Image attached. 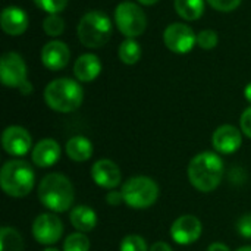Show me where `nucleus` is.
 I'll list each match as a JSON object with an SVG mask.
<instances>
[{
	"mask_svg": "<svg viewBox=\"0 0 251 251\" xmlns=\"http://www.w3.org/2000/svg\"><path fill=\"white\" fill-rule=\"evenodd\" d=\"M225 165L219 153L201 151L196 154L187 168L188 181L200 193L215 191L224 178Z\"/></svg>",
	"mask_w": 251,
	"mask_h": 251,
	"instance_id": "f257e3e1",
	"label": "nucleus"
},
{
	"mask_svg": "<svg viewBox=\"0 0 251 251\" xmlns=\"http://www.w3.org/2000/svg\"><path fill=\"white\" fill-rule=\"evenodd\" d=\"M37 194L40 203L53 213H65L71 210L75 200V188L71 179L59 172H50L43 176Z\"/></svg>",
	"mask_w": 251,
	"mask_h": 251,
	"instance_id": "f03ea898",
	"label": "nucleus"
},
{
	"mask_svg": "<svg viewBox=\"0 0 251 251\" xmlns=\"http://www.w3.org/2000/svg\"><path fill=\"white\" fill-rule=\"evenodd\" d=\"M35 185L32 166L22 159L7 160L0 171V187L3 193L13 199L26 197Z\"/></svg>",
	"mask_w": 251,
	"mask_h": 251,
	"instance_id": "7ed1b4c3",
	"label": "nucleus"
},
{
	"mask_svg": "<svg viewBox=\"0 0 251 251\" xmlns=\"http://www.w3.org/2000/svg\"><path fill=\"white\" fill-rule=\"evenodd\" d=\"M43 97L51 110L59 113H71L82 104L84 90L79 82L71 78H57L47 84Z\"/></svg>",
	"mask_w": 251,
	"mask_h": 251,
	"instance_id": "20e7f679",
	"label": "nucleus"
},
{
	"mask_svg": "<svg viewBox=\"0 0 251 251\" xmlns=\"http://www.w3.org/2000/svg\"><path fill=\"white\" fill-rule=\"evenodd\" d=\"M121 193L128 207L144 210V209L151 207L157 201L160 190H159L157 182L153 178L137 175L124 182Z\"/></svg>",
	"mask_w": 251,
	"mask_h": 251,
	"instance_id": "39448f33",
	"label": "nucleus"
},
{
	"mask_svg": "<svg viewBox=\"0 0 251 251\" xmlns=\"http://www.w3.org/2000/svg\"><path fill=\"white\" fill-rule=\"evenodd\" d=\"M79 41L88 49L103 47L112 35V22L103 12H87L76 28Z\"/></svg>",
	"mask_w": 251,
	"mask_h": 251,
	"instance_id": "423d86ee",
	"label": "nucleus"
},
{
	"mask_svg": "<svg viewBox=\"0 0 251 251\" xmlns=\"http://www.w3.org/2000/svg\"><path fill=\"white\" fill-rule=\"evenodd\" d=\"M115 24L126 38H135L146 31L147 16L138 4L122 1L115 9Z\"/></svg>",
	"mask_w": 251,
	"mask_h": 251,
	"instance_id": "0eeeda50",
	"label": "nucleus"
},
{
	"mask_svg": "<svg viewBox=\"0 0 251 251\" xmlns=\"http://www.w3.org/2000/svg\"><path fill=\"white\" fill-rule=\"evenodd\" d=\"M31 234L38 244L47 247L53 246L59 243L63 235V222L54 213H41L34 219Z\"/></svg>",
	"mask_w": 251,
	"mask_h": 251,
	"instance_id": "6e6552de",
	"label": "nucleus"
},
{
	"mask_svg": "<svg viewBox=\"0 0 251 251\" xmlns=\"http://www.w3.org/2000/svg\"><path fill=\"white\" fill-rule=\"evenodd\" d=\"M165 46L174 53H188L197 44V35L194 34L193 28L187 24L175 22L166 26L163 32Z\"/></svg>",
	"mask_w": 251,
	"mask_h": 251,
	"instance_id": "1a4fd4ad",
	"label": "nucleus"
},
{
	"mask_svg": "<svg viewBox=\"0 0 251 251\" xmlns=\"http://www.w3.org/2000/svg\"><path fill=\"white\" fill-rule=\"evenodd\" d=\"M0 79L4 87L19 88L26 79V65L24 59L15 53L7 51L0 59Z\"/></svg>",
	"mask_w": 251,
	"mask_h": 251,
	"instance_id": "9d476101",
	"label": "nucleus"
},
{
	"mask_svg": "<svg viewBox=\"0 0 251 251\" xmlns=\"http://www.w3.org/2000/svg\"><path fill=\"white\" fill-rule=\"evenodd\" d=\"M203 232L201 221L194 215H182L174 221L171 226V237L179 246H190L200 240Z\"/></svg>",
	"mask_w": 251,
	"mask_h": 251,
	"instance_id": "9b49d317",
	"label": "nucleus"
},
{
	"mask_svg": "<svg viewBox=\"0 0 251 251\" xmlns=\"http://www.w3.org/2000/svg\"><path fill=\"white\" fill-rule=\"evenodd\" d=\"M1 147L9 156L22 157L32 147L31 134L24 126L10 125L1 134Z\"/></svg>",
	"mask_w": 251,
	"mask_h": 251,
	"instance_id": "f8f14e48",
	"label": "nucleus"
},
{
	"mask_svg": "<svg viewBox=\"0 0 251 251\" xmlns=\"http://www.w3.org/2000/svg\"><path fill=\"white\" fill-rule=\"evenodd\" d=\"M212 146L219 154H232L243 146V132L234 125H221L212 135Z\"/></svg>",
	"mask_w": 251,
	"mask_h": 251,
	"instance_id": "ddd939ff",
	"label": "nucleus"
},
{
	"mask_svg": "<svg viewBox=\"0 0 251 251\" xmlns=\"http://www.w3.org/2000/svg\"><path fill=\"white\" fill-rule=\"evenodd\" d=\"M91 178L99 187L104 190H115L122 181V174L113 160L99 159L91 166Z\"/></svg>",
	"mask_w": 251,
	"mask_h": 251,
	"instance_id": "4468645a",
	"label": "nucleus"
},
{
	"mask_svg": "<svg viewBox=\"0 0 251 251\" xmlns=\"http://www.w3.org/2000/svg\"><path fill=\"white\" fill-rule=\"evenodd\" d=\"M71 59L69 47L59 40L49 41L41 50V62L50 71H60L66 68Z\"/></svg>",
	"mask_w": 251,
	"mask_h": 251,
	"instance_id": "2eb2a0df",
	"label": "nucleus"
},
{
	"mask_svg": "<svg viewBox=\"0 0 251 251\" xmlns=\"http://www.w3.org/2000/svg\"><path fill=\"white\" fill-rule=\"evenodd\" d=\"M60 159V146L53 138H43L34 147L31 160L37 168H50Z\"/></svg>",
	"mask_w": 251,
	"mask_h": 251,
	"instance_id": "dca6fc26",
	"label": "nucleus"
},
{
	"mask_svg": "<svg viewBox=\"0 0 251 251\" xmlns=\"http://www.w3.org/2000/svg\"><path fill=\"white\" fill-rule=\"evenodd\" d=\"M0 26L7 35L18 37L28 28V15L18 6H7L1 10Z\"/></svg>",
	"mask_w": 251,
	"mask_h": 251,
	"instance_id": "f3484780",
	"label": "nucleus"
},
{
	"mask_svg": "<svg viewBox=\"0 0 251 251\" xmlns=\"http://www.w3.org/2000/svg\"><path fill=\"white\" fill-rule=\"evenodd\" d=\"M101 72V62L96 54L85 53L81 54L74 63V74L81 82L94 81Z\"/></svg>",
	"mask_w": 251,
	"mask_h": 251,
	"instance_id": "a211bd4d",
	"label": "nucleus"
},
{
	"mask_svg": "<svg viewBox=\"0 0 251 251\" xmlns=\"http://www.w3.org/2000/svg\"><path fill=\"white\" fill-rule=\"evenodd\" d=\"M69 222L78 232H91L97 225V213L85 204H78L71 209Z\"/></svg>",
	"mask_w": 251,
	"mask_h": 251,
	"instance_id": "6ab92c4d",
	"label": "nucleus"
},
{
	"mask_svg": "<svg viewBox=\"0 0 251 251\" xmlns=\"http://www.w3.org/2000/svg\"><path fill=\"white\" fill-rule=\"evenodd\" d=\"M66 154L74 162H87L93 156V144L84 135H75L66 143Z\"/></svg>",
	"mask_w": 251,
	"mask_h": 251,
	"instance_id": "aec40b11",
	"label": "nucleus"
},
{
	"mask_svg": "<svg viewBox=\"0 0 251 251\" xmlns=\"http://www.w3.org/2000/svg\"><path fill=\"white\" fill-rule=\"evenodd\" d=\"M174 6L185 21H197L204 12V0H175Z\"/></svg>",
	"mask_w": 251,
	"mask_h": 251,
	"instance_id": "412c9836",
	"label": "nucleus"
},
{
	"mask_svg": "<svg viewBox=\"0 0 251 251\" xmlns=\"http://www.w3.org/2000/svg\"><path fill=\"white\" fill-rule=\"evenodd\" d=\"M0 251H24V240L12 226L0 229Z\"/></svg>",
	"mask_w": 251,
	"mask_h": 251,
	"instance_id": "4be33fe9",
	"label": "nucleus"
},
{
	"mask_svg": "<svg viewBox=\"0 0 251 251\" xmlns=\"http://www.w3.org/2000/svg\"><path fill=\"white\" fill-rule=\"evenodd\" d=\"M118 56L125 65H134L141 59V47L134 38H126L118 49Z\"/></svg>",
	"mask_w": 251,
	"mask_h": 251,
	"instance_id": "5701e85b",
	"label": "nucleus"
},
{
	"mask_svg": "<svg viewBox=\"0 0 251 251\" xmlns=\"http://www.w3.org/2000/svg\"><path fill=\"white\" fill-rule=\"evenodd\" d=\"M90 238L84 232H74L63 241V251H90Z\"/></svg>",
	"mask_w": 251,
	"mask_h": 251,
	"instance_id": "b1692460",
	"label": "nucleus"
},
{
	"mask_svg": "<svg viewBox=\"0 0 251 251\" xmlns=\"http://www.w3.org/2000/svg\"><path fill=\"white\" fill-rule=\"evenodd\" d=\"M43 29L50 37H59L65 31V21L59 13H49L43 21Z\"/></svg>",
	"mask_w": 251,
	"mask_h": 251,
	"instance_id": "393cba45",
	"label": "nucleus"
},
{
	"mask_svg": "<svg viewBox=\"0 0 251 251\" xmlns=\"http://www.w3.org/2000/svg\"><path fill=\"white\" fill-rule=\"evenodd\" d=\"M150 249L147 247L146 240L141 235L137 234H131L124 237V240L121 241L119 251H149Z\"/></svg>",
	"mask_w": 251,
	"mask_h": 251,
	"instance_id": "a878e982",
	"label": "nucleus"
},
{
	"mask_svg": "<svg viewBox=\"0 0 251 251\" xmlns=\"http://www.w3.org/2000/svg\"><path fill=\"white\" fill-rule=\"evenodd\" d=\"M218 34L213 29H203L197 34V46L203 50H212L218 46Z\"/></svg>",
	"mask_w": 251,
	"mask_h": 251,
	"instance_id": "bb28decb",
	"label": "nucleus"
},
{
	"mask_svg": "<svg viewBox=\"0 0 251 251\" xmlns=\"http://www.w3.org/2000/svg\"><path fill=\"white\" fill-rule=\"evenodd\" d=\"M32 1L47 13H60L68 6V0H32Z\"/></svg>",
	"mask_w": 251,
	"mask_h": 251,
	"instance_id": "cd10ccee",
	"label": "nucleus"
},
{
	"mask_svg": "<svg viewBox=\"0 0 251 251\" xmlns=\"http://www.w3.org/2000/svg\"><path fill=\"white\" fill-rule=\"evenodd\" d=\"M207 3L219 12H232L241 4V0H207Z\"/></svg>",
	"mask_w": 251,
	"mask_h": 251,
	"instance_id": "c85d7f7f",
	"label": "nucleus"
},
{
	"mask_svg": "<svg viewBox=\"0 0 251 251\" xmlns=\"http://www.w3.org/2000/svg\"><path fill=\"white\" fill-rule=\"evenodd\" d=\"M237 231L243 238L251 240V213L243 215L237 221Z\"/></svg>",
	"mask_w": 251,
	"mask_h": 251,
	"instance_id": "c756f323",
	"label": "nucleus"
},
{
	"mask_svg": "<svg viewBox=\"0 0 251 251\" xmlns=\"http://www.w3.org/2000/svg\"><path fill=\"white\" fill-rule=\"evenodd\" d=\"M240 125H241V132L251 140V106L243 112L240 118Z\"/></svg>",
	"mask_w": 251,
	"mask_h": 251,
	"instance_id": "7c9ffc66",
	"label": "nucleus"
},
{
	"mask_svg": "<svg viewBox=\"0 0 251 251\" xmlns=\"http://www.w3.org/2000/svg\"><path fill=\"white\" fill-rule=\"evenodd\" d=\"M106 203L109 206H112V207H116V206H119V204H122L125 201H124V196H122L121 191L110 190V193L106 194Z\"/></svg>",
	"mask_w": 251,
	"mask_h": 251,
	"instance_id": "2f4dec72",
	"label": "nucleus"
},
{
	"mask_svg": "<svg viewBox=\"0 0 251 251\" xmlns=\"http://www.w3.org/2000/svg\"><path fill=\"white\" fill-rule=\"evenodd\" d=\"M149 251H174V250H172V247H171L168 243H165V241H157V243H154V244L150 247V250Z\"/></svg>",
	"mask_w": 251,
	"mask_h": 251,
	"instance_id": "473e14b6",
	"label": "nucleus"
},
{
	"mask_svg": "<svg viewBox=\"0 0 251 251\" xmlns=\"http://www.w3.org/2000/svg\"><path fill=\"white\" fill-rule=\"evenodd\" d=\"M206 251H231V249L224 243H212Z\"/></svg>",
	"mask_w": 251,
	"mask_h": 251,
	"instance_id": "72a5a7b5",
	"label": "nucleus"
},
{
	"mask_svg": "<svg viewBox=\"0 0 251 251\" xmlns=\"http://www.w3.org/2000/svg\"><path fill=\"white\" fill-rule=\"evenodd\" d=\"M19 91H21V94H24V96L29 94V93L32 91V85H31V82H29V81H25V82L19 87Z\"/></svg>",
	"mask_w": 251,
	"mask_h": 251,
	"instance_id": "f704fd0d",
	"label": "nucleus"
},
{
	"mask_svg": "<svg viewBox=\"0 0 251 251\" xmlns=\"http://www.w3.org/2000/svg\"><path fill=\"white\" fill-rule=\"evenodd\" d=\"M244 97L247 99V101L251 104V82L250 84H247L246 88H244Z\"/></svg>",
	"mask_w": 251,
	"mask_h": 251,
	"instance_id": "c9c22d12",
	"label": "nucleus"
},
{
	"mask_svg": "<svg viewBox=\"0 0 251 251\" xmlns=\"http://www.w3.org/2000/svg\"><path fill=\"white\" fill-rule=\"evenodd\" d=\"M141 4H144V6H151V4H154V3H157L159 0H138Z\"/></svg>",
	"mask_w": 251,
	"mask_h": 251,
	"instance_id": "e433bc0d",
	"label": "nucleus"
},
{
	"mask_svg": "<svg viewBox=\"0 0 251 251\" xmlns=\"http://www.w3.org/2000/svg\"><path fill=\"white\" fill-rule=\"evenodd\" d=\"M235 251H251V246H244V247H240L238 250Z\"/></svg>",
	"mask_w": 251,
	"mask_h": 251,
	"instance_id": "4c0bfd02",
	"label": "nucleus"
},
{
	"mask_svg": "<svg viewBox=\"0 0 251 251\" xmlns=\"http://www.w3.org/2000/svg\"><path fill=\"white\" fill-rule=\"evenodd\" d=\"M43 251H59L57 249H53V247H47V249H44Z\"/></svg>",
	"mask_w": 251,
	"mask_h": 251,
	"instance_id": "58836bf2",
	"label": "nucleus"
}]
</instances>
